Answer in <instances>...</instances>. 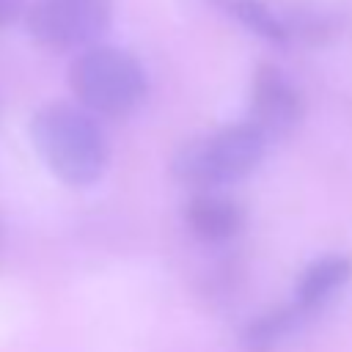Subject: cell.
Segmentation results:
<instances>
[{
	"label": "cell",
	"mask_w": 352,
	"mask_h": 352,
	"mask_svg": "<svg viewBox=\"0 0 352 352\" xmlns=\"http://www.w3.org/2000/svg\"><path fill=\"white\" fill-rule=\"evenodd\" d=\"M30 140L50 173L69 187L96 184L110 165V143L82 104L50 102L30 118Z\"/></svg>",
	"instance_id": "6da1fadb"
},
{
	"label": "cell",
	"mask_w": 352,
	"mask_h": 352,
	"mask_svg": "<svg viewBox=\"0 0 352 352\" xmlns=\"http://www.w3.org/2000/svg\"><path fill=\"white\" fill-rule=\"evenodd\" d=\"M69 88L96 118H126L148 94V77L140 60L110 44H91L69 66Z\"/></svg>",
	"instance_id": "7a4b0ae2"
},
{
	"label": "cell",
	"mask_w": 352,
	"mask_h": 352,
	"mask_svg": "<svg viewBox=\"0 0 352 352\" xmlns=\"http://www.w3.org/2000/svg\"><path fill=\"white\" fill-rule=\"evenodd\" d=\"M267 143L270 140L245 118L184 143L173 154L170 170L192 190H217L250 176L261 165Z\"/></svg>",
	"instance_id": "3957f363"
},
{
	"label": "cell",
	"mask_w": 352,
	"mask_h": 352,
	"mask_svg": "<svg viewBox=\"0 0 352 352\" xmlns=\"http://www.w3.org/2000/svg\"><path fill=\"white\" fill-rule=\"evenodd\" d=\"M22 16L38 47L72 52L99 44L113 22V0H36Z\"/></svg>",
	"instance_id": "277c9868"
},
{
	"label": "cell",
	"mask_w": 352,
	"mask_h": 352,
	"mask_svg": "<svg viewBox=\"0 0 352 352\" xmlns=\"http://www.w3.org/2000/svg\"><path fill=\"white\" fill-rule=\"evenodd\" d=\"M305 116L302 91L286 72L272 63H261L253 72L248 94V121L267 138H286L300 126Z\"/></svg>",
	"instance_id": "5b68a950"
},
{
	"label": "cell",
	"mask_w": 352,
	"mask_h": 352,
	"mask_svg": "<svg viewBox=\"0 0 352 352\" xmlns=\"http://www.w3.org/2000/svg\"><path fill=\"white\" fill-rule=\"evenodd\" d=\"M184 220L204 242H231L245 228V209L217 190H195L184 206Z\"/></svg>",
	"instance_id": "8992f818"
},
{
	"label": "cell",
	"mask_w": 352,
	"mask_h": 352,
	"mask_svg": "<svg viewBox=\"0 0 352 352\" xmlns=\"http://www.w3.org/2000/svg\"><path fill=\"white\" fill-rule=\"evenodd\" d=\"M352 280V256L346 253H324L314 258L297 278L292 302L305 314H316L324 308L346 283Z\"/></svg>",
	"instance_id": "52a82bcc"
},
{
	"label": "cell",
	"mask_w": 352,
	"mask_h": 352,
	"mask_svg": "<svg viewBox=\"0 0 352 352\" xmlns=\"http://www.w3.org/2000/svg\"><path fill=\"white\" fill-rule=\"evenodd\" d=\"M308 316L294 305H278V308H270L264 314H258L256 319H250L242 330V346L248 352H272L275 346H280Z\"/></svg>",
	"instance_id": "ba28073f"
},
{
	"label": "cell",
	"mask_w": 352,
	"mask_h": 352,
	"mask_svg": "<svg viewBox=\"0 0 352 352\" xmlns=\"http://www.w3.org/2000/svg\"><path fill=\"white\" fill-rule=\"evenodd\" d=\"M220 11H226L228 16H234L245 30L256 33L258 38L270 41V44H289V28L283 22L280 14H275L264 0H212Z\"/></svg>",
	"instance_id": "9c48e42d"
},
{
	"label": "cell",
	"mask_w": 352,
	"mask_h": 352,
	"mask_svg": "<svg viewBox=\"0 0 352 352\" xmlns=\"http://www.w3.org/2000/svg\"><path fill=\"white\" fill-rule=\"evenodd\" d=\"M25 0H0V28L11 25L14 19H19L25 14Z\"/></svg>",
	"instance_id": "30bf717a"
}]
</instances>
